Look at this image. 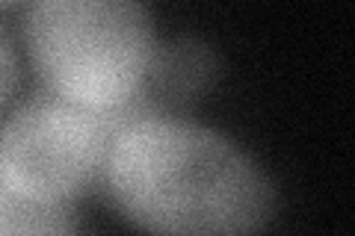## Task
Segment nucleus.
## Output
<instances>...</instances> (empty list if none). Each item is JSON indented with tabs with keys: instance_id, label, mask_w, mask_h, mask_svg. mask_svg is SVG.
<instances>
[{
	"instance_id": "nucleus-1",
	"label": "nucleus",
	"mask_w": 355,
	"mask_h": 236,
	"mask_svg": "<svg viewBox=\"0 0 355 236\" xmlns=\"http://www.w3.org/2000/svg\"><path fill=\"white\" fill-rule=\"evenodd\" d=\"M98 189L121 219L154 233H252L279 207L266 172L234 139L142 95L119 107Z\"/></svg>"
},
{
	"instance_id": "nucleus-2",
	"label": "nucleus",
	"mask_w": 355,
	"mask_h": 236,
	"mask_svg": "<svg viewBox=\"0 0 355 236\" xmlns=\"http://www.w3.org/2000/svg\"><path fill=\"white\" fill-rule=\"evenodd\" d=\"M21 36L42 89L101 112L137 98L157 48L146 0H27Z\"/></svg>"
},
{
	"instance_id": "nucleus-3",
	"label": "nucleus",
	"mask_w": 355,
	"mask_h": 236,
	"mask_svg": "<svg viewBox=\"0 0 355 236\" xmlns=\"http://www.w3.org/2000/svg\"><path fill=\"white\" fill-rule=\"evenodd\" d=\"M119 109L71 104L48 89L0 118V183L39 207H71L101 186Z\"/></svg>"
},
{
	"instance_id": "nucleus-4",
	"label": "nucleus",
	"mask_w": 355,
	"mask_h": 236,
	"mask_svg": "<svg viewBox=\"0 0 355 236\" xmlns=\"http://www.w3.org/2000/svg\"><path fill=\"white\" fill-rule=\"evenodd\" d=\"M216 80V53L198 39L157 42L146 74L142 95L154 109L178 112L190 100L202 98ZM181 116V112H178Z\"/></svg>"
},
{
	"instance_id": "nucleus-5",
	"label": "nucleus",
	"mask_w": 355,
	"mask_h": 236,
	"mask_svg": "<svg viewBox=\"0 0 355 236\" xmlns=\"http://www.w3.org/2000/svg\"><path fill=\"white\" fill-rule=\"evenodd\" d=\"M71 207H39L21 201L0 183V233H65L74 230Z\"/></svg>"
},
{
	"instance_id": "nucleus-6",
	"label": "nucleus",
	"mask_w": 355,
	"mask_h": 236,
	"mask_svg": "<svg viewBox=\"0 0 355 236\" xmlns=\"http://www.w3.org/2000/svg\"><path fill=\"white\" fill-rule=\"evenodd\" d=\"M21 83V65H18V53L12 48V42L3 30H0V116L6 112V107L12 104V98L18 92Z\"/></svg>"
}]
</instances>
